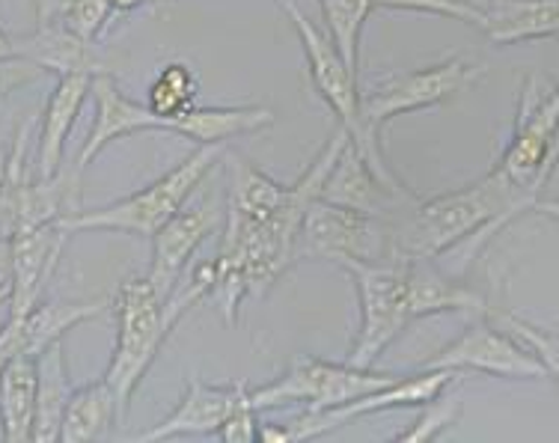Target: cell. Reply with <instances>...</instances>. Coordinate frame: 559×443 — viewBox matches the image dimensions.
<instances>
[{
  "label": "cell",
  "mask_w": 559,
  "mask_h": 443,
  "mask_svg": "<svg viewBox=\"0 0 559 443\" xmlns=\"http://www.w3.org/2000/svg\"><path fill=\"white\" fill-rule=\"evenodd\" d=\"M345 129H336L331 141L324 143L322 152L312 158L304 176L289 184V196L280 203L271 217H265L259 227L245 232H224V244L217 250V271H221V286L217 292L224 301L226 322L233 325L238 313V303L245 298H262L271 286L286 274L292 262L298 260V236H301L304 215L310 203L319 196L324 176L340 158V152L348 146Z\"/></svg>",
  "instance_id": "cell-1"
},
{
  "label": "cell",
  "mask_w": 559,
  "mask_h": 443,
  "mask_svg": "<svg viewBox=\"0 0 559 443\" xmlns=\"http://www.w3.org/2000/svg\"><path fill=\"white\" fill-rule=\"evenodd\" d=\"M527 208V196L491 170L459 191L414 203L408 220L396 227V256L435 260L467 238L491 236Z\"/></svg>",
  "instance_id": "cell-2"
},
{
  "label": "cell",
  "mask_w": 559,
  "mask_h": 443,
  "mask_svg": "<svg viewBox=\"0 0 559 443\" xmlns=\"http://www.w3.org/2000/svg\"><path fill=\"white\" fill-rule=\"evenodd\" d=\"M224 155V146H200L179 167H173L170 173L155 179L150 188H143L138 194L122 196V200L108 203V206L78 208V212L63 215L55 224L63 229L66 236L69 232H86V229H108V232L152 238L179 212L185 200L194 194L197 184L203 182L215 167H221Z\"/></svg>",
  "instance_id": "cell-3"
},
{
  "label": "cell",
  "mask_w": 559,
  "mask_h": 443,
  "mask_svg": "<svg viewBox=\"0 0 559 443\" xmlns=\"http://www.w3.org/2000/svg\"><path fill=\"white\" fill-rule=\"evenodd\" d=\"M280 10L289 15L292 27L298 33V39L304 45V57H307V69H310V81L316 93L322 96V101L331 108V113L340 122V129L352 137L355 149L366 158V164L376 170L381 182L393 188V191H408V184H402L396 173L390 170L384 149H381V137H376L372 131L366 129L364 108H360V87H357V72H352L334 43L324 36L310 19H304V12L292 3V0H277Z\"/></svg>",
  "instance_id": "cell-4"
},
{
  "label": "cell",
  "mask_w": 559,
  "mask_h": 443,
  "mask_svg": "<svg viewBox=\"0 0 559 443\" xmlns=\"http://www.w3.org/2000/svg\"><path fill=\"white\" fill-rule=\"evenodd\" d=\"M117 313V346L110 355V367L105 381L114 390L119 405V417L129 411L134 390L143 375L150 372L152 360L158 357L167 336L173 334L167 298H164L150 277H131L119 286L114 298Z\"/></svg>",
  "instance_id": "cell-5"
},
{
  "label": "cell",
  "mask_w": 559,
  "mask_h": 443,
  "mask_svg": "<svg viewBox=\"0 0 559 443\" xmlns=\"http://www.w3.org/2000/svg\"><path fill=\"white\" fill-rule=\"evenodd\" d=\"M559 164V87H542L538 77H527L518 98L512 137L500 152L495 170L515 184L536 206L542 188Z\"/></svg>",
  "instance_id": "cell-6"
},
{
  "label": "cell",
  "mask_w": 559,
  "mask_h": 443,
  "mask_svg": "<svg viewBox=\"0 0 559 443\" xmlns=\"http://www.w3.org/2000/svg\"><path fill=\"white\" fill-rule=\"evenodd\" d=\"M355 280L360 298V331L348 363L355 367H376V360L414 322L408 307V256L393 260H343L336 262Z\"/></svg>",
  "instance_id": "cell-7"
},
{
  "label": "cell",
  "mask_w": 559,
  "mask_h": 443,
  "mask_svg": "<svg viewBox=\"0 0 559 443\" xmlns=\"http://www.w3.org/2000/svg\"><path fill=\"white\" fill-rule=\"evenodd\" d=\"M399 375L376 372V367L331 363L322 357L295 355L289 369L259 390H250L257 411H271L280 405H307V411H328L345 402H355L372 390L396 384Z\"/></svg>",
  "instance_id": "cell-8"
},
{
  "label": "cell",
  "mask_w": 559,
  "mask_h": 443,
  "mask_svg": "<svg viewBox=\"0 0 559 443\" xmlns=\"http://www.w3.org/2000/svg\"><path fill=\"white\" fill-rule=\"evenodd\" d=\"M485 72L488 69L483 63H474L467 57H450V60L431 63L426 69L399 72L384 84L372 87V93L360 96L366 129L378 137L390 119L402 117V113H414V110L447 105L455 96H462L464 89L476 87L485 77Z\"/></svg>",
  "instance_id": "cell-9"
},
{
  "label": "cell",
  "mask_w": 559,
  "mask_h": 443,
  "mask_svg": "<svg viewBox=\"0 0 559 443\" xmlns=\"http://www.w3.org/2000/svg\"><path fill=\"white\" fill-rule=\"evenodd\" d=\"M298 256L334 262L393 260L396 256V227H390L388 217L334 206V203H324L316 196L304 215Z\"/></svg>",
  "instance_id": "cell-10"
},
{
  "label": "cell",
  "mask_w": 559,
  "mask_h": 443,
  "mask_svg": "<svg viewBox=\"0 0 559 443\" xmlns=\"http://www.w3.org/2000/svg\"><path fill=\"white\" fill-rule=\"evenodd\" d=\"M226 224V200L217 184H197L194 194L185 200L179 212L152 236V265L150 277L155 289L170 298L173 289L182 280L188 262L194 260L205 238L221 232Z\"/></svg>",
  "instance_id": "cell-11"
},
{
  "label": "cell",
  "mask_w": 559,
  "mask_h": 443,
  "mask_svg": "<svg viewBox=\"0 0 559 443\" xmlns=\"http://www.w3.org/2000/svg\"><path fill=\"white\" fill-rule=\"evenodd\" d=\"M423 369L479 372V375H491V379H548L542 360L515 334H509L506 327L485 325V322L467 327L455 343L426 360Z\"/></svg>",
  "instance_id": "cell-12"
},
{
  "label": "cell",
  "mask_w": 559,
  "mask_h": 443,
  "mask_svg": "<svg viewBox=\"0 0 559 443\" xmlns=\"http://www.w3.org/2000/svg\"><path fill=\"white\" fill-rule=\"evenodd\" d=\"M455 372L447 369H423V375L414 379H399L390 387L372 390L360 399L345 402L340 408H328V411H307L301 420L289 422L292 443L295 441H310V438H322L336 429H343L345 422L366 417V414H381V411H396V408H423L426 402L438 399L443 390H450Z\"/></svg>",
  "instance_id": "cell-13"
},
{
  "label": "cell",
  "mask_w": 559,
  "mask_h": 443,
  "mask_svg": "<svg viewBox=\"0 0 559 443\" xmlns=\"http://www.w3.org/2000/svg\"><path fill=\"white\" fill-rule=\"evenodd\" d=\"M90 96H93V105H96V119H93V129L86 134L84 146L78 152V173L96 161L114 141H122V137H131V134H143V131H170L167 119L158 117L150 105H140V101L126 96L108 72L93 75Z\"/></svg>",
  "instance_id": "cell-14"
},
{
  "label": "cell",
  "mask_w": 559,
  "mask_h": 443,
  "mask_svg": "<svg viewBox=\"0 0 559 443\" xmlns=\"http://www.w3.org/2000/svg\"><path fill=\"white\" fill-rule=\"evenodd\" d=\"M319 200L334 203V206L357 208L366 215L388 217L399 206V200H417L411 191H393L381 182L376 170L366 164V158L355 149V143L348 141L340 158L331 167V173L324 176L319 188Z\"/></svg>",
  "instance_id": "cell-15"
},
{
  "label": "cell",
  "mask_w": 559,
  "mask_h": 443,
  "mask_svg": "<svg viewBox=\"0 0 559 443\" xmlns=\"http://www.w3.org/2000/svg\"><path fill=\"white\" fill-rule=\"evenodd\" d=\"M66 232L57 224L43 227H19L12 232V262H15V298H12L10 322H22L39 303L45 283L55 274Z\"/></svg>",
  "instance_id": "cell-16"
},
{
  "label": "cell",
  "mask_w": 559,
  "mask_h": 443,
  "mask_svg": "<svg viewBox=\"0 0 559 443\" xmlns=\"http://www.w3.org/2000/svg\"><path fill=\"white\" fill-rule=\"evenodd\" d=\"M248 393V381L236 384H203L200 379L188 381V390L173 408L167 420H162L155 429L140 434V441H167V438H182V434H217L226 417L236 411L241 396Z\"/></svg>",
  "instance_id": "cell-17"
},
{
  "label": "cell",
  "mask_w": 559,
  "mask_h": 443,
  "mask_svg": "<svg viewBox=\"0 0 559 443\" xmlns=\"http://www.w3.org/2000/svg\"><path fill=\"white\" fill-rule=\"evenodd\" d=\"M93 87V72H66L57 75V84L48 96L39 125V149H36V176L51 179L63 170V152L69 134L75 129L78 113L84 108Z\"/></svg>",
  "instance_id": "cell-18"
},
{
  "label": "cell",
  "mask_w": 559,
  "mask_h": 443,
  "mask_svg": "<svg viewBox=\"0 0 559 443\" xmlns=\"http://www.w3.org/2000/svg\"><path fill=\"white\" fill-rule=\"evenodd\" d=\"M229 184H226V224L224 232H245L259 227L265 217L280 208V203L289 196V184H280L269 173L241 158V155H224Z\"/></svg>",
  "instance_id": "cell-19"
},
{
  "label": "cell",
  "mask_w": 559,
  "mask_h": 443,
  "mask_svg": "<svg viewBox=\"0 0 559 443\" xmlns=\"http://www.w3.org/2000/svg\"><path fill=\"white\" fill-rule=\"evenodd\" d=\"M39 390V355L15 351L0 372V438L7 443H33Z\"/></svg>",
  "instance_id": "cell-20"
},
{
  "label": "cell",
  "mask_w": 559,
  "mask_h": 443,
  "mask_svg": "<svg viewBox=\"0 0 559 443\" xmlns=\"http://www.w3.org/2000/svg\"><path fill=\"white\" fill-rule=\"evenodd\" d=\"M479 31L495 45L554 39L559 36V0H488Z\"/></svg>",
  "instance_id": "cell-21"
},
{
  "label": "cell",
  "mask_w": 559,
  "mask_h": 443,
  "mask_svg": "<svg viewBox=\"0 0 559 443\" xmlns=\"http://www.w3.org/2000/svg\"><path fill=\"white\" fill-rule=\"evenodd\" d=\"M277 122L274 110L262 105H236V108H194L173 119L170 131L194 141L197 146H224L233 137L262 134Z\"/></svg>",
  "instance_id": "cell-22"
},
{
  "label": "cell",
  "mask_w": 559,
  "mask_h": 443,
  "mask_svg": "<svg viewBox=\"0 0 559 443\" xmlns=\"http://www.w3.org/2000/svg\"><path fill=\"white\" fill-rule=\"evenodd\" d=\"M408 307L414 319L438 313L491 315L495 310L476 289L431 268L429 260H408Z\"/></svg>",
  "instance_id": "cell-23"
},
{
  "label": "cell",
  "mask_w": 559,
  "mask_h": 443,
  "mask_svg": "<svg viewBox=\"0 0 559 443\" xmlns=\"http://www.w3.org/2000/svg\"><path fill=\"white\" fill-rule=\"evenodd\" d=\"M15 51L24 60L43 65L48 75H66V72H105L96 60V45L84 43L81 36L66 31L60 22L39 24V31L15 39Z\"/></svg>",
  "instance_id": "cell-24"
},
{
  "label": "cell",
  "mask_w": 559,
  "mask_h": 443,
  "mask_svg": "<svg viewBox=\"0 0 559 443\" xmlns=\"http://www.w3.org/2000/svg\"><path fill=\"white\" fill-rule=\"evenodd\" d=\"M114 303L108 298L98 301H55V303H36L31 313L24 315L22 322H7L15 327L19 336V351H31V355H43L45 348H51L60 343L72 327L81 322H90L102 315Z\"/></svg>",
  "instance_id": "cell-25"
},
{
  "label": "cell",
  "mask_w": 559,
  "mask_h": 443,
  "mask_svg": "<svg viewBox=\"0 0 559 443\" xmlns=\"http://www.w3.org/2000/svg\"><path fill=\"white\" fill-rule=\"evenodd\" d=\"M119 420V405L114 390L105 379L72 390L66 405L63 426H60V443H93L105 441L110 426Z\"/></svg>",
  "instance_id": "cell-26"
},
{
  "label": "cell",
  "mask_w": 559,
  "mask_h": 443,
  "mask_svg": "<svg viewBox=\"0 0 559 443\" xmlns=\"http://www.w3.org/2000/svg\"><path fill=\"white\" fill-rule=\"evenodd\" d=\"M69 369H66L63 339L39 355V390H36V422L33 443H60L66 405H69Z\"/></svg>",
  "instance_id": "cell-27"
},
{
  "label": "cell",
  "mask_w": 559,
  "mask_h": 443,
  "mask_svg": "<svg viewBox=\"0 0 559 443\" xmlns=\"http://www.w3.org/2000/svg\"><path fill=\"white\" fill-rule=\"evenodd\" d=\"M197 93H200V81H197L194 69L182 60H173L150 84L146 105L173 125V119L197 108Z\"/></svg>",
  "instance_id": "cell-28"
},
{
  "label": "cell",
  "mask_w": 559,
  "mask_h": 443,
  "mask_svg": "<svg viewBox=\"0 0 559 443\" xmlns=\"http://www.w3.org/2000/svg\"><path fill=\"white\" fill-rule=\"evenodd\" d=\"M322 3V15L331 31V43L345 60V65L357 72V60H360V33L364 24L372 12L369 0H319Z\"/></svg>",
  "instance_id": "cell-29"
},
{
  "label": "cell",
  "mask_w": 559,
  "mask_h": 443,
  "mask_svg": "<svg viewBox=\"0 0 559 443\" xmlns=\"http://www.w3.org/2000/svg\"><path fill=\"white\" fill-rule=\"evenodd\" d=\"M462 399L459 396H447V390H443L438 399H431L423 405V414H419L417 420L411 422V429L396 434V441L402 443H429L438 441L450 426L459 422L462 417Z\"/></svg>",
  "instance_id": "cell-30"
},
{
  "label": "cell",
  "mask_w": 559,
  "mask_h": 443,
  "mask_svg": "<svg viewBox=\"0 0 559 443\" xmlns=\"http://www.w3.org/2000/svg\"><path fill=\"white\" fill-rule=\"evenodd\" d=\"M491 319H497L509 334H515L518 339H521V343H524V346L538 357V360H542V367H545V372H548V379L557 381V387H559V336L545 331V327L530 325V322H524V319L515 313H500V310H491Z\"/></svg>",
  "instance_id": "cell-31"
},
{
  "label": "cell",
  "mask_w": 559,
  "mask_h": 443,
  "mask_svg": "<svg viewBox=\"0 0 559 443\" xmlns=\"http://www.w3.org/2000/svg\"><path fill=\"white\" fill-rule=\"evenodd\" d=\"M117 12L110 0H63V7L57 12L55 22H60L66 31L81 36L84 43H98V36L105 33Z\"/></svg>",
  "instance_id": "cell-32"
},
{
  "label": "cell",
  "mask_w": 559,
  "mask_h": 443,
  "mask_svg": "<svg viewBox=\"0 0 559 443\" xmlns=\"http://www.w3.org/2000/svg\"><path fill=\"white\" fill-rule=\"evenodd\" d=\"M372 10H402V12H426V15H441L455 22L483 27L485 10L464 3V0H369Z\"/></svg>",
  "instance_id": "cell-33"
},
{
  "label": "cell",
  "mask_w": 559,
  "mask_h": 443,
  "mask_svg": "<svg viewBox=\"0 0 559 443\" xmlns=\"http://www.w3.org/2000/svg\"><path fill=\"white\" fill-rule=\"evenodd\" d=\"M257 405L250 399V390L241 396L236 411L226 417V422L217 429V438L224 443H253L259 441V420Z\"/></svg>",
  "instance_id": "cell-34"
},
{
  "label": "cell",
  "mask_w": 559,
  "mask_h": 443,
  "mask_svg": "<svg viewBox=\"0 0 559 443\" xmlns=\"http://www.w3.org/2000/svg\"><path fill=\"white\" fill-rule=\"evenodd\" d=\"M43 65H36L33 60H24V57H10V60H0V101L10 96L12 89L27 87L33 81L45 77Z\"/></svg>",
  "instance_id": "cell-35"
},
{
  "label": "cell",
  "mask_w": 559,
  "mask_h": 443,
  "mask_svg": "<svg viewBox=\"0 0 559 443\" xmlns=\"http://www.w3.org/2000/svg\"><path fill=\"white\" fill-rule=\"evenodd\" d=\"M15 298V262H12V236L0 232V331L10 322Z\"/></svg>",
  "instance_id": "cell-36"
},
{
  "label": "cell",
  "mask_w": 559,
  "mask_h": 443,
  "mask_svg": "<svg viewBox=\"0 0 559 443\" xmlns=\"http://www.w3.org/2000/svg\"><path fill=\"white\" fill-rule=\"evenodd\" d=\"M19 351V336H15V327L3 325L0 331V372H3V363L10 360V355Z\"/></svg>",
  "instance_id": "cell-37"
},
{
  "label": "cell",
  "mask_w": 559,
  "mask_h": 443,
  "mask_svg": "<svg viewBox=\"0 0 559 443\" xmlns=\"http://www.w3.org/2000/svg\"><path fill=\"white\" fill-rule=\"evenodd\" d=\"M60 7H63V0H33V10H36V19H39V24L55 22Z\"/></svg>",
  "instance_id": "cell-38"
},
{
  "label": "cell",
  "mask_w": 559,
  "mask_h": 443,
  "mask_svg": "<svg viewBox=\"0 0 559 443\" xmlns=\"http://www.w3.org/2000/svg\"><path fill=\"white\" fill-rule=\"evenodd\" d=\"M533 212L550 217V220H559V200H542V196H538L536 206H533Z\"/></svg>",
  "instance_id": "cell-39"
},
{
  "label": "cell",
  "mask_w": 559,
  "mask_h": 443,
  "mask_svg": "<svg viewBox=\"0 0 559 443\" xmlns=\"http://www.w3.org/2000/svg\"><path fill=\"white\" fill-rule=\"evenodd\" d=\"M10 57H19V51H15V36H10V33L0 27V60H10Z\"/></svg>",
  "instance_id": "cell-40"
},
{
  "label": "cell",
  "mask_w": 559,
  "mask_h": 443,
  "mask_svg": "<svg viewBox=\"0 0 559 443\" xmlns=\"http://www.w3.org/2000/svg\"><path fill=\"white\" fill-rule=\"evenodd\" d=\"M7 167H10V149L0 143V188H3V179H7Z\"/></svg>",
  "instance_id": "cell-41"
},
{
  "label": "cell",
  "mask_w": 559,
  "mask_h": 443,
  "mask_svg": "<svg viewBox=\"0 0 559 443\" xmlns=\"http://www.w3.org/2000/svg\"><path fill=\"white\" fill-rule=\"evenodd\" d=\"M464 3H474V7H479V10H485V3H488V0H464Z\"/></svg>",
  "instance_id": "cell-42"
},
{
  "label": "cell",
  "mask_w": 559,
  "mask_h": 443,
  "mask_svg": "<svg viewBox=\"0 0 559 443\" xmlns=\"http://www.w3.org/2000/svg\"><path fill=\"white\" fill-rule=\"evenodd\" d=\"M150 3H155V0H150Z\"/></svg>",
  "instance_id": "cell-43"
}]
</instances>
